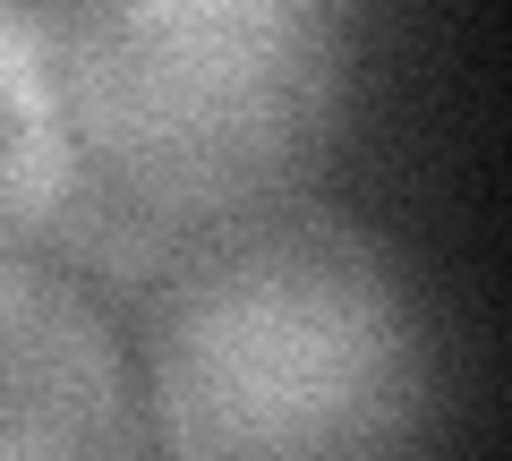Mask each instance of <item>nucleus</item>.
<instances>
[{
    "label": "nucleus",
    "mask_w": 512,
    "mask_h": 461,
    "mask_svg": "<svg viewBox=\"0 0 512 461\" xmlns=\"http://www.w3.org/2000/svg\"><path fill=\"white\" fill-rule=\"evenodd\" d=\"M146 461H436L444 351L367 222L291 197L146 282Z\"/></svg>",
    "instance_id": "nucleus-1"
},
{
    "label": "nucleus",
    "mask_w": 512,
    "mask_h": 461,
    "mask_svg": "<svg viewBox=\"0 0 512 461\" xmlns=\"http://www.w3.org/2000/svg\"><path fill=\"white\" fill-rule=\"evenodd\" d=\"M0 461H146L137 368L69 274L0 248Z\"/></svg>",
    "instance_id": "nucleus-3"
},
{
    "label": "nucleus",
    "mask_w": 512,
    "mask_h": 461,
    "mask_svg": "<svg viewBox=\"0 0 512 461\" xmlns=\"http://www.w3.org/2000/svg\"><path fill=\"white\" fill-rule=\"evenodd\" d=\"M52 197V69L35 0H0V248L26 240Z\"/></svg>",
    "instance_id": "nucleus-4"
},
{
    "label": "nucleus",
    "mask_w": 512,
    "mask_h": 461,
    "mask_svg": "<svg viewBox=\"0 0 512 461\" xmlns=\"http://www.w3.org/2000/svg\"><path fill=\"white\" fill-rule=\"evenodd\" d=\"M43 18L111 26H248V35H342L350 0H35Z\"/></svg>",
    "instance_id": "nucleus-5"
},
{
    "label": "nucleus",
    "mask_w": 512,
    "mask_h": 461,
    "mask_svg": "<svg viewBox=\"0 0 512 461\" xmlns=\"http://www.w3.org/2000/svg\"><path fill=\"white\" fill-rule=\"evenodd\" d=\"M52 197L43 240L146 291L248 214L308 197L342 129V35L43 18Z\"/></svg>",
    "instance_id": "nucleus-2"
}]
</instances>
